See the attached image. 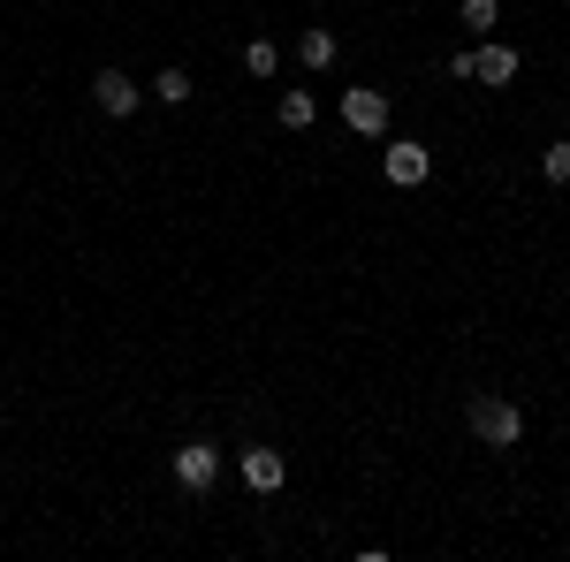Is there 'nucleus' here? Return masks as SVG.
I'll use <instances>...</instances> for the list:
<instances>
[{
    "label": "nucleus",
    "instance_id": "nucleus-1",
    "mask_svg": "<svg viewBox=\"0 0 570 562\" xmlns=\"http://www.w3.org/2000/svg\"><path fill=\"white\" fill-rule=\"evenodd\" d=\"M472 433H480L487 448H518L525 441V411L502 403V395H472Z\"/></svg>",
    "mask_w": 570,
    "mask_h": 562
},
{
    "label": "nucleus",
    "instance_id": "nucleus-2",
    "mask_svg": "<svg viewBox=\"0 0 570 562\" xmlns=\"http://www.w3.org/2000/svg\"><path fill=\"white\" fill-rule=\"evenodd\" d=\"M91 99H99V115L130 122L137 107H145V85H137V77H122V69H99V77H91Z\"/></svg>",
    "mask_w": 570,
    "mask_h": 562
},
{
    "label": "nucleus",
    "instance_id": "nucleus-3",
    "mask_svg": "<svg viewBox=\"0 0 570 562\" xmlns=\"http://www.w3.org/2000/svg\"><path fill=\"white\" fill-rule=\"evenodd\" d=\"M176 479H183V494H206L220 479V448L214 441H183L176 448Z\"/></svg>",
    "mask_w": 570,
    "mask_h": 562
},
{
    "label": "nucleus",
    "instance_id": "nucleus-4",
    "mask_svg": "<svg viewBox=\"0 0 570 562\" xmlns=\"http://www.w3.org/2000/svg\"><path fill=\"white\" fill-rule=\"evenodd\" d=\"M343 122H351L357 137H381V130H389V99H381L373 85H351V91H343Z\"/></svg>",
    "mask_w": 570,
    "mask_h": 562
},
{
    "label": "nucleus",
    "instance_id": "nucleus-5",
    "mask_svg": "<svg viewBox=\"0 0 570 562\" xmlns=\"http://www.w3.org/2000/svg\"><path fill=\"white\" fill-rule=\"evenodd\" d=\"M282 479H289V456L282 448H244V486L252 494H274Z\"/></svg>",
    "mask_w": 570,
    "mask_h": 562
},
{
    "label": "nucleus",
    "instance_id": "nucleus-6",
    "mask_svg": "<svg viewBox=\"0 0 570 562\" xmlns=\"http://www.w3.org/2000/svg\"><path fill=\"white\" fill-rule=\"evenodd\" d=\"M426 168H434V152H426V145H389V183H395V190H419Z\"/></svg>",
    "mask_w": 570,
    "mask_h": 562
},
{
    "label": "nucleus",
    "instance_id": "nucleus-7",
    "mask_svg": "<svg viewBox=\"0 0 570 562\" xmlns=\"http://www.w3.org/2000/svg\"><path fill=\"white\" fill-rule=\"evenodd\" d=\"M472 77L480 85H518V46H480L472 53Z\"/></svg>",
    "mask_w": 570,
    "mask_h": 562
},
{
    "label": "nucleus",
    "instance_id": "nucleus-8",
    "mask_svg": "<svg viewBox=\"0 0 570 562\" xmlns=\"http://www.w3.org/2000/svg\"><path fill=\"white\" fill-rule=\"evenodd\" d=\"M335 53H343V46H335V31L305 23V39H297V61H305V69H335Z\"/></svg>",
    "mask_w": 570,
    "mask_h": 562
},
{
    "label": "nucleus",
    "instance_id": "nucleus-9",
    "mask_svg": "<svg viewBox=\"0 0 570 562\" xmlns=\"http://www.w3.org/2000/svg\"><path fill=\"white\" fill-rule=\"evenodd\" d=\"M274 122H282V130H312V122H320V99H312V91H282Z\"/></svg>",
    "mask_w": 570,
    "mask_h": 562
},
{
    "label": "nucleus",
    "instance_id": "nucleus-10",
    "mask_svg": "<svg viewBox=\"0 0 570 562\" xmlns=\"http://www.w3.org/2000/svg\"><path fill=\"white\" fill-rule=\"evenodd\" d=\"M244 69H252V77H274V69H282V46H274V39H252V46H244Z\"/></svg>",
    "mask_w": 570,
    "mask_h": 562
},
{
    "label": "nucleus",
    "instance_id": "nucleus-11",
    "mask_svg": "<svg viewBox=\"0 0 570 562\" xmlns=\"http://www.w3.org/2000/svg\"><path fill=\"white\" fill-rule=\"evenodd\" d=\"M145 91H153V99H168V107H183V99H190V77H183V69H160Z\"/></svg>",
    "mask_w": 570,
    "mask_h": 562
},
{
    "label": "nucleus",
    "instance_id": "nucleus-12",
    "mask_svg": "<svg viewBox=\"0 0 570 562\" xmlns=\"http://www.w3.org/2000/svg\"><path fill=\"white\" fill-rule=\"evenodd\" d=\"M540 168H548V183H570V145H548Z\"/></svg>",
    "mask_w": 570,
    "mask_h": 562
},
{
    "label": "nucleus",
    "instance_id": "nucleus-13",
    "mask_svg": "<svg viewBox=\"0 0 570 562\" xmlns=\"http://www.w3.org/2000/svg\"><path fill=\"white\" fill-rule=\"evenodd\" d=\"M494 16H502V0H464V23H472V31H487Z\"/></svg>",
    "mask_w": 570,
    "mask_h": 562
}]
</instances>
